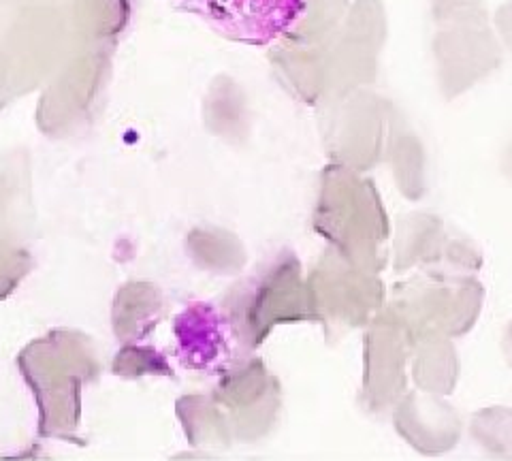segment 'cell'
<instances>
[{"label":"cell","instance_id":"7a4b0ae2","mask_svg":"<svg viewBox=\"0 0 512 461\" xmlns=\"http://www.w3.org/2000/svg\"><path fill=\"white\" fill-rule=\"evenodd\" d=\"M387 156L391 171L395 173L397 186L408 199H421L425 193V150L421 139L412 131L393 129L389 143H387Z\"/></svg>","mask_w":512,"mask_h":461},{"label":"cell","instance_id":"5b68a950","mask_svg":"<svg viewBox=\"0 0 512 461\" xmlns=\"http://www.w3.org/2000/svg\"><path fill=\"white\" fill-rule=\"evenodd\" d=\"M504 167H506V171H508V176L512 178V143H510V148H508V152H506Z\"/></svg>","mask_w":512,"mask_h":461},{"label":"cell","instance_id":"6da1fadb","mask_svg":"<svg viewBox=\"0 0 512 461\" xmlns=\"http://www.w3.org/2000/svg\"><path fill=\"white\" fill-rule=\"evenodd\" d=\"M440 90L459 97L500 67L502 45L483 0H431Z\"/></svg>","mask_w":512,"mask_h":461},{"label":"cell","instance_id":"277c9868","mask_svg":"<svg viewBox=\"0 0 512 461\" xmlns=\"http://www.w3.org/2000/svg\"><path fill=\"white\" fill-rule=\"evenodd\" d=\"M491 22L495 26V35H498V39L508 47V50H512V0L498 7Z\"/></svg>","mask_w":512,"mask_h":461},{"label":"cell","instance_id":"3957f363","mask_svg":"<svg viewBox=\"0 0 512 461\" xmlns=\"http://www.w3.org/2000/svg\"><path fill=\"white\" fill-rule=\"evenodd\" d=\"M348 0H306L299 28L316 37H331L348 13Z\"/></svg>","mask_w":512,"mask_h":461}]
</instances>
